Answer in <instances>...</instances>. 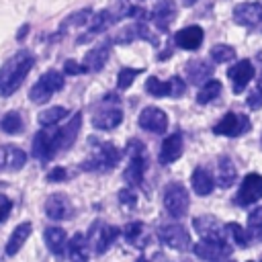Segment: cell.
I'll return each instance as SVG.
<instances>
[{
  "mask_svg": "<svg viewBox=\"0 0 262 262\" xmlns=\"http://www.w3.org/2000/svg\"><path fill=\"white\" fill-rule=\"evenodd\" d=\"M33 63H35V57L27 49H20L18 53H14L0 68V94L2 96L14 94L23 86V82H25L27 74L31 72Z\"/></svg>",
  "mask_w": 262,
  "mask_h": 262,
  "instance_id": "1",
  "label": "cell"
},
{
  "mask_svg": "<svg viewBox=\"0 0 262 262\" xmlns=\"http://www.w3.org/2000/svg\"><path fill=\"white\" fill-rule=\"evenodd\" d=\"M125 156H127V166L123 170V178L127 180V184L131 188L141 186L143 174H145V168H147L145 145L139 139H129V143L125 147Z\"/></svg>",
  "mask_w": 262,
  "mask_h": 262,
  "instance_id": "2",
  "label": "cell"
},
{
  "mask_svg": "<svg viewBox=\"0 0 262 262\" xmlns=\"http://www.w3.org/2000/svg\"><path fill=\"white\" fill-rule=\"evenodd\" d=\"M90 141L94 143V147H92L90 156L82 162V168L94 170V172L113 170L121 160V149L111 141H96V139H90Z\"/></svg>",
  "mask_w": 262,
  "mask_h": 262,
  "instance_id": "3",
  "label": "cell"
},
{
  "mask_svg": "<svg viewBox=\"0 0 262 262\" xmlns=\"http://www.w3.org/2000/svg\"><path fill=\"white\" fill-rule=\"evenodd\" d=\"M63 88V74H59L57 70H47L29 90V98L35 104H43L47 102L55 92H59Z\"/></svg>",
  "mask_w": 262,
  "mask_h": 262,
  "instance_id": "4",
  "label": "cell"
},
{
  "mask_svg": "<svg viewBox=\"0 0 262 262\" xmlns=\"http://www.w3.org/2000/svg\"><path fill=\"white\" fill-rule=\"evenodd\" d=\"M188 207H190L188 190H186L180 182H170V184H166V188H164V209H166L172 217L180 219V217H184V215L188 213Z\"/></svg>",
  "mask_w": 262,
  "mask_h": 262,
  "instance_id": "5",
  "label": "cell"
},
{
  "mask_svg": "<svg viewBox=\"0 0 262 262\" xmlns=\"http://www.w3.org/2000/svg\"><path fill=\"white\" fill-rule=\"evenodd\" d=\"M158 237L162 239V244H166L168 248L178 250V252H186L188 248H192L190 233L180 223H166V225H162L158 229Z\"/></svg>",
  "mask_w": 262,
  "mask_h": 262,
  "instance_id": "6",
  "label": "cell"
},
{
  "mask_svg": "<svg viewBox=\"0 0 262 262\" xmlns=\"http://www.w3.org/2000/svg\"><path fill=\"white\" fill-rule=\"evenodd\" d=\"M117 237H119V229L104 221H96L88 231V244L92 246L96 254H104Z\"/></svg>",
  "mask_w": 262,
  "mask_h": 262,
  "instance_id": "7",
  "label": "cell"
},
{
  "mask_svg": "<svg viewBox=\"0 0 262 262\" xmlns=\"http://www.w3.org/2000/svg\"><path fill=\"white\" fill-rule=\"evenodd\" d=\"M250 129V119L244 113H227L215 127L213 133L217 135H225V137H239Z\"/></svg>",
  "mask_w": 262,
  "mask_h": 262,
  "instance_id": "8",
  "label": "cell"
},
{
  "mask_svg": "<svg viewBox=\"0 0 262 262\" xmlns=\"http://www.w3.org/2000/svg\"><path fill=\"white\" fill-rule=\"evenodd\" d=\"M260 199H262V174L252 172L242 180V186H239L233 201L239 207H248V205H254Z\"/></svg>",
  "mask_w": 262,
  "mask_h": 262,
  "instance_id": "9",
  "label": "cell"
},
{
  "mask_svg": "<svg viewBox=\"0 0 262 262\" xmlns=\"http://www.w3.org/2000/svg\"><path fill=\"white\" fill-rule=\"evenodd\" d=\"M45 215L53 221H66V219H72L74 217V205L72 201L68 199V194L63 192H55V194H49L47 201H45Z\"/></svg>",
  "mask_w": 262,
  "mask_h": 262,
  "instance_id": "10",
  "label": "cell"
},
{
  "mask_svg": "<svg viewBox=\"0 0 262 262\" xmlns=\"http://www.w3.org/2000/svg\"><path fill=\"white\" fill-rule=\"evenodd\" d=\"M192 227L203 239H215V242H227L225 239V225L213 215H201L192 219Z\"/></svg>",
  "mask_w": 262,
  "mask_h": 262,
  "instance_id": "11",
  "label": "cell"
},
{
  "mask_svg": "<svg viewBox=\"0 0 262 262\" xmlns=\"http://www.w3.org/2000/svg\"><path fill=\"white\" fill-rule=\"evenodd\" d=\"M137 123H139L141 129L160 135V133H164L168 129V115L162 108H158V106H145L139 113Z\"/></svg>",
  "mask_w": 262,
  "mask_h": 262,
  "instance_id": "12",
  "label": "cell"
},
{
  "mask_svg": "<svg viewBox=\"0 0 262 262\" xmlns=\"http://www.w3.org/2000/svg\"><path fill=\"white\" fill-rule=\"evenodd\" d=\"M194 254L203 260H209V262H217V260H223L231 254V246L229 242H215V239H201L199 244L192 246Z\"/></svg>",
  "mask_w": 262,
  "mask_h": 262,
  "instance_id": "13",
  "label": "cell"
},
{
  "mask_svg": "<svg viewBox=\"0 0 262 262\" xmlns=\"http://www.w3.org/2000/svg\"><path fill=\"white\" fill-rule=\"evenodd\" d=\"M57 151H59V149H57L53 131H39V133L33 137V156H35L39 162L51 160Z\"/></svg>",
  "mask_w": 262,
  "mask_h": 262,
  "instance_id": "14",
  "label": "cell"
},
{
  "mask_svg": "<svg viewBox=\"0 0 262 262\" xmlns=\"http://www.w3.org/2000/svg\"><path fill=\"white\" fill-rule=\"evenodd\" d=\"M233 20L239 27H256L262 23V4L260 2H242L233 8Z\"/></svg>",
  "mask_w": 262,
  "mask_h": 262,
  "instance_id": "15",
  "label": "cell"
},
{
  "mask_svg": "<svg viewBox=\"0 0 262 262\" xmlns=\"http://www.w3.org/2000/svg\"><path fill=\"white\" fill-rule=\"evenodd\" d=\"M80 127H82V115H80V113H76V115H74V117L63 125V127H59V129H55V131H53V137H55V143H57V149H59V151L68 149V147L76 141Z\"/></svg>",
  "mask_w": 262,
  "mask_h": 262,
  "instance_id": "16",
  "label": "cell"
},
{
  "mask_svg": "<svg viewBox=\"0 0 262 262\" xmlns=\"http://www.w3.org/2000/svg\"><path fill=\"white\" fill-rule=\"evenodd\" d=\"M27 164V154L16 145H0V172H16Z\"/></svg>",
  "mask_w": 262,
  "mask_h": 262,
  "instance_id": "17",
  "label": "cell"
},
{
  "mask_svg": "<svg viewBox=\"0 0 262 262\" xmlns=\"http://www.w3.org/2000/svg\"><path fill=\"white\" fill-rule=\"evenodd\" d=\"M227 76H229V80L233 82V92L239 94V92L246 90L248 82L254 78V66H252L250 59H239L235 66H231V68L227 70Z\"/></svg>",
  "mask_w": 262,
  "mask_h": 262,
  "instance_id": "18",
  "label": "cell"
},
{
  "mask_svg": "<svg viewBox=\"0 0 262 262\" xmlns=\"http://www.w3.org/2000/svg\"><path fill=\"white\" fill-rule=\"evenodd\" d=\"M203 29L199 25H190V27H184L180 31L174 33V43L180 47V49H186V51H194L201 47L203 43Z\"/></svg>",
  "mask_w": 262,
  "mask_h": 262,
  "instance_id": "19",
  "label": "cell"
},
{
  "mask_svg": "<svg viewBox=\"0 0 262 262\" xmlns=\"http://www.w3.org/2000/svg\"><path fill=\"white\" fill-rule=\"evenodd\" d=\"M182 149H184V143H182V135L180 133H172L164 139L162 147H160V164L162 166H168L172 162H176L180 156H182Z\"/></svg>",
  "mask_w": 262,
  "mask_h": 262,
  "instance_id": "20",
  "label": "cell"
},
{
  "mask_svg": "<svg viewBox=\"0 0 262 262\" xmlns=\"http://www.w3.org/2000/svg\"><path fill=\"white\" fill-rule=\"evenodd\" d=\"M111 53V41H100L98 45H94L86 55H84V68L86 72H100L102 66L106 63Z\"/></svg>",
  "mask_w": 262,
  "mask_h": 262,
  "instance_id": "21",
  "label": "cell"
},
{
  "mask_svg": "<svg viewBox=\"0 0 262 262\" xmlns=\"http://www.w3.org/2000/svg\"><path fill=\"white\" fill-rule=\"evenodd\" d=\"M184 72H186V80L190 84H205L213 76V66L205 59H190L186 63Z\"/></svg>",
  "mask_w": 262,
  "mask_h": 262,
  "instance_id": "22",
  "label": "cell"
},
{
  "mask_svg": "<svg viewBox=\"0 0 262 262\" xmlns=\"http://www.w3.org/2000/svg\"><path fill=\"white\" fill-rule=\"evenodd\" d=\"M174 14H176V6H174L170 0H160V2L156 4V8L149 12V18L156 23L158 29L166 31L168 25L174 20Z\"/></svg>",
  "mask_w": 262,
  "mask_h": 262,
  "instance_id": "23",
  "label": "cell"
},
{
  "mask_svg": "<svg viewBox=\"0 0 262 262\" xmlns=\"http://www.w3.org/2000/svg\"><path fill=\"white\" fill-rule=\"evenodd\" d=\"M190 184H192V190H194L196 194L205 196V194H211V192H213V188H215V178L211 176V172H209L207 168L199 166V168H194V172H192V176H190Z\"/></svg>",
  "mask_w": 262,
  "mask_h": 262,
  "instance_id": "24",
  "label": "cell"
},
{
  "mask_svg": "<svg viewBox=\"0 0 262 262\" xmlns=\"http://www.w3.org/2000/svg\"><path fill=\"white\" fill-rule=\"evenodd\" d=\"M115 23V16H113V12L111 10H100V12H96L92 18H90V25H88V33L84 35V37H80L78 39V43H84V41H88L90 37H94L96 33H102V31H106L111 25Z\"/></svg>",
  "mask_w": 262,
  "mask_h": 262,
  "instance_id": "25",
  "label": "cell"
},
{
  "mask_svg": "<svg viewBox=\"0 0 262 262\" xmlns=\"http://www.w3.org/2000/svg\"><path fill=\"white\" fill-rule=\"evenodd\" d=\"M31 229H33L31 221L18 223V225L12 229V233H10L8 242H6V254H8V256H14V254L25 246V242H27L29 235H31Z\"/></svg>",
  "mask_w": 262,
  "mask_h": 262,
  "instance_id": "26",
  "label": "cell"
},
{
  "mask_svg": "<svg viewBox=\"0 0 262 262\" xmlns=\"http://www.w3.org/2000/svg\"><path fill=\"white\" fill-rule=\"evenodd\" d=\"M235 178H237V170H235V164L231 162V158H227V156L219 158L215 182H217L221 188H229V186H233Z\"/></svg>",
  "mask_w": 262,
  "mask_h": 262,
  "instance_id": "27",
  "label": "cell"
},
{
  "mask_svg": "<svg viewBox=\"0 0 262 262\" xmlns=\"http://www.w3.org/2000/svg\"><path fill=\"white\" fill-rule=\"evenodd\" d=\"M68 256L70 262H88L90 256V244L82 233H76L68 244Z\"/></svg>",
  "mask_w": 262,
  "mask_h": 262,
  "instance_id": "28",
  "label": "cell"
},
{
  "mask_svg": "<svg viewBox=\"0 0 262 262\" xmlns=\"http://www.w3.org/2000/svg\"><path fill=\"white\" fill-rule=\"evenodd\" d=\"M121 121H123V113L119 108H106V111H100V113H96L92 117V125L96 129H102V131L119 127Z\"/></svg>",
  "mask_w": 262,
  "mask_h": 262,
  "instance_id": "29",
  "label": "cell"
},
{
  "mask_svg": "<svg viewBox=\"0 0 262 262\" xmlns=\"http://www.w3.org/2000/svg\"><path fill=\"white\" fill-rule=\"evenodd\" d=\"M45 244H47L51 254L61 256L63 250L68 248V235L61 227H47L45 229Z\"/></svg>",
  "mask_w": 262,
  "mask_h": 262,
  "instance_id": "30",
  "label": "cell"
},
{
  "mask_svg": "<svg viewBox=\"0 0 262 262\" xmlns=\"http://www.w3.org/2000/svg\"><path fill=\"white\" fill-rule=\"evenodd\" d=\"M123 235H125L127 242L135 244L137 248H145V239H143V235H145V225H143L141 221L127 223V225L123 227Z\"/></svg>",
  "mask_w": 262,
  "mask_h": 262,
  "instance_id": "31",
  "label": "cell"
},
{
  "mask_svg": "<svg viewBox=\"0 0 262 262\" xmlns=\"http://www.w3.org/2000/svg\"><path fill=\"white\" fill-rule=\"evenodd\" d=\"M225 235H229L231 244L237 246V248H248V244H250V235H248V231H246L239 223H235V221L225 223Z\"/></svg>",
  "mask_w": 262,
  "mask_h": 262,
  "instance_id": "32",
  "label": "cell"
},
{
  "mask_svg": "<svg viewBox=\"0 0 262 262\" xmlns=\"http://www.w3.org/2000/svg\"><path fill=\"white\" fill-rule=\"evenodd\" d=\"M221 82L219 80H207L205 84H203V88L199 90V94H196V102L199 104H207V102H211V100H215L219 94H221Z\"/></svg>",
  "mask_w": 262,
  "mask_h": 262,
  "instance_id": "33",
  "label": "cell"
},
{
  "mask_svg": "<svg viewBox=\"0 0 262 262\" xmlns=\"http://www.w3.org/2000/svg\"><path fill=\"white\" fill-rule=\"evenodd\" d=\"M23 127H25V121H23V117H20L16 111L6 113V115L2 117V121H0V129H2L4 133H8V135H16V133H20Z\"/></svg>",
  "mask_w": 262,
  "mask_h": 262,
  "instance_id": "34",
  "label": "cell"
},
{
  "mask_svg": "<svg viewBox=\"0 0 262 262\" xmlns=\"http://www.w3.org/2000/svg\"><path fill=\"white\" fill-rule=\"evenodd\" d=\"M66 115H68V108H66V106H49V108H45V111L39 115V125H41V127H53V125H57Z\"/></svg>",
  "mask_w": 262,
  "mask_h": 262,
  "instance_id": "35",
  "label": "cell"
},
{
  "mask_svg": "<svg viewBox=\"0 0 262 262\" xmlns=\"http://www.w3.org/2000/svg\"><path fill=\"white\" fill-rule=\"evenodd\" d=\"M90 18H92V10H90V8H82V10H78V12H72V14L61 23V31H66V29H70V27L86 25V23H90Z\"/></svg>",
  "mask_w": 262,
  "mask_h": 262,
  "instance_id": "36",
  "label": "cell"
},
{
  "mask_svg": "<svg viewBox=\"0 0 262 262\" xmlns=\"http://www.w3.org/2000/svg\"><path fill=\"white\" fill-rule=\"evenodd\" d=\"M211 59L215 63H225V61H231L235 59V49L231 45H213L211 47Z\"/></svg>",
  "mask_w": 262,
  "mask_h": 262,
  "instance_id": "37",
  "label": "cell"
},
{
  "mask_svg": "<svg viewBox=\"0 0 262 262\" xmlns=\"http://www.w3.org/2000/svg\"><path fill=\"white\" fill-rule=\"evenodd\" d=\"M141 72H143L141 68H123V70L119 72V76H117V86H119L121 90H127V88L133 84V80H135Z\"/></svg>",
  "mask_w": 262,
  "mask_h": 262,
  "instance_id": "38",
  "label": "cell"
},
{
  "mask_svg": "<svg viewBox=\"0 0 262 262\" xmlns=\"http://www.w3.org/2000/svg\"><path fill=\"white\" fill-rule=\"evenodd\" d=\"M145 90H147L151 96H168V84L162 82V80H158L156 76L147 78V82H145Z\"/></svg>",
  "mask_w": 262,
  "mask_h": 262,
  "instance_id": "39",
  "label": "cell"
},
{
  "mask_svg": "<svg viewBox=\"0 0 262 262\" xmlns=\"http://www.w3.org/2000/svg\"><path fill=\"white\" fill-rule=\"evenodd\" d=\"M166 84H168V96H172V98H178L186 92V82L180 76H172Z\"/></svg>",
  "mask_w": 262,
  "mask_h": 262,
  "instance_id": "40",
  "label": "cell"
},
{
  "mask_svg": "<svg viewBox=\"0 0 262 262\" xmlns=\"http://www.w3.org/2000/svg\"><path fill=\"white\" fill-rule=\"evenodd\" d=\"M133 39H137V27L135 25L123 27L119 33L113 35V43H131Z\"/></svg>",
  "mask_w": 262,
  "mask_h": 262,
  "instance_id": "41",
  "label": "cell"
},
{
  "mask_svg": "<svg viewBox=\"0 0 262 262\" xmlns=\"http://www.w3.org/2000/svg\"><path fill=\"white\" fill-rule=\"evenodd\" d=\"M248 227H250L252 235H254L256 231H260V235H262V207L254 209V211L248 215Z\"/></svg>",
  "mask_w": 262,
  "mask_h": 262,
  "instance_id": "42",
  "label": "cell"
},
{
  "mask_svg": "<svg viewBox=\"0 0 262 262\" xmlns=\"http://www.w3.org/2000/svg\"><path fill=\"white\" fill-rule=\"evenodd\" d=\"M248 106L254 111L262 106V82H258V86L248 94Z\"/></svg>",
  "mask_w": 262,
  "mask_h": 262,
  "instance_id": "43",
  "label": "cell"
},
{
  "mask_svg": "<svg viewBox=\"0 0 262 262\" xmlns=\"http://www.w3.org/2000/svg\"><path fill=\"white\" fill-rule=\"evenodd\" d=\"M68 178V170L61 166H55L47 172V182H63Z\"/></svg>",
  "mask_w": 262,
  "mask_h": 262,
  "instance_id": "44",
  "label": "cell"
},
{
  "mask_svg": "<svg viewBox=\"0 0 262 262\" xmlns=\"http://www.w3.org/2000/svg\"><path fill=\"white\" fill-rule=\"evenodd\" d=\"M63 72H66L68 76H78V74H84V72H86V68H84L82 63L74 61V59H68V61L63 63Z\"/></svg>",
  "mask_w": 262,
  "mask_h": 262,
  "instance_id": "45",
  "label": "cell"
},
{
  "mask_svg": "<svg viewBox=\"0 0 262 262\" xmlns=\"http://www.w3.org/2000/svg\"><path fill=\"white\" fill-rule=\"evenodd\" d=\"M119 201H121V205H123V207H135L137 199H135V194H133L131 186H129V188H123V190L119 192Z\"/></svg>",
  "mask_w": 262,
  "mask_h": 262,
  "instance_id": "46",
  "label": "cell"
},
{
  "mask_svg": "<svg viewBox=\"0 0 262 262\" xmlns=\"http://www.w3.org/2000/svg\"><path fill=\"white\" fill-rule=\"evenodd\" d=\"M10 209H12V203H10V199H8L6 194H0V223L8 219V215H10Z\"/></svg>",
  "mask_w": 262,
  "mask_h": 262,
  "instance_id": "47",
  "label": "cell"
},
{
  "mask_svg": "<svg viewBox=\"0 0 262 262\" xmlns=\"http://www.w3.org/2000/svg\"><path fill=\"white\" fill-rule=\"evenodd\" d=\"M151 262H172V260H170L164 252H156V254H154V258H151Z\"/></svg>",
  "mask_w": 262,
  "mask_h": 262,
  "instance_id": "48",
  "label": "cell"
},
{
  "mask_svg": "<svg viewBox=\"0 0 262 262\" xmlns=\"http://www.w3.org/2000/svg\"><path fill=\"white\" fill-rule=\"evenodd\" d=\"M27 31H29V25L20 27V29H18V33H16V39H18V41H23V39L27 37Z\"/></svg>",
  "mask_w": 262,
  "mask_h": 262,
  "instance_id": "49",
  "label": "cell"
},
{
  "mask_svg": "<svg viewBox=\"0 0 262 262\" xmlns=\"http://www.w3.org/2000/svg\"><path fill=\"white\" fill-rule=\"evenodd\" d=\"M135 262H149L147 258H139V260H135Z\"/></svg>",
  "mask_w": 262,
  "mask_h": 262,
  "instance_id": "50",
  "label": "cell"
},
{
  "mask_svg": "<svg viewBox=\"0 0 262 262\" xmlns=\"http://www.w3.org/2000/svg\"><path fill=\"white\" fill-rule=\"evenodd\" d=\"M248 262H254V260H248Z\"/></svg>",
  "mask_w": 262,
  "mask_h": 262,
  "instance_id": "51",
  "label": "cell"
},
{
  "mask_svg": "<svg viewBox=\"0 0 262 262\" xmlns=\"http://www.w3.org/2000/svg\"><path fill=\"white\" fill-rule=\"evenodd\" d=\"M260 141H262V139H260Z\"/></svg>",
  "mask_w": 262,
  "mask_h": 262,
  "instance_id": "52",
  "label": "cell"
}]
</instances>
